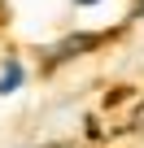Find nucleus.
<instances>
[{
    "label": "nucleus",
    "mask_w": 144,
    "mask_h": 148,
    "mask_svg": "<svg viewBox=\"0 0 144 148\" xmlns=\"http://www.w3.org/2000/svg\"><path fill=\"white\" fill-rule=\"evenodd\" d=\"M22 87V65L18 61H9L5 65V74H0V96H9V92H18Z\"/></svg>",
    "instance_id": "f257e3e1"
},
{
    "label": "nucleus",
    "mask_w": 144,
    "mask_h": 148,
    "mask_svg": "<svg viewBox=\"0 0 144 148\" xmlns=\"http://www.w3.org/2000/svg\"><path fill=\"white\" fill-rule=\"evenodd\" d=\"M79 5H96V0H79Z\"/></svg>",
    "instance_id": "f03ea898"
}]
</instances>
